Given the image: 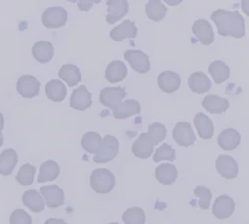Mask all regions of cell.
<instances>
[{
    "label": "cell",
    "mask_w": 249,
    "mask_h": 224,
    "mask_svg": "<svg viewBox=\"0 0 249 224\" xmlns=\"http://www.w3.org/2000/svg\"><path fill=\"white\" fill-rule=\"evenodd\" d=\"M210 18L214 22L217 32L221 36L242 38L246 34L245 21L239 12L216 9Z\"/></svg>",
    "instance_id": "6da1fadb"
},
{
    "label": "cell",
    "mask_w": 249,
    "mask_h": 224,
    "mask_svg": "<svg viewBox=\"0 0 249 224\" xmlns=\"http://www.w3.org/2000/svg\"><path fill=\"white\" fill-rule=\"evenodd\" d=\"M90 186L98 193H108L115 187L114 174L104 168L92 171L90 176Z\"/></svg>",
    "instance_id": "7a4b0ae2"
},
{
    "label": "cell",
    "mask_w": 249,
    "mask_h": 224,
    "mask_svg": "<svg viewBox=\"0 0 249 224\" xmlns=\"http://www.w3.org/2000/svg\"><path fill=\"white\" fill-rule=\"evenodd\" d=\"M119 152V142L112 135H106L103 139L101 150L94 155L93 162L98 163H106L117 157Z\"/></svg>",
    "instance_id": "3957f363"
},
{
    "label": "cell",
    "mask_w": 249,
    "mask_h": 224,
    "mask_svg": "<svg viewBox=\"0 0 249 224\" xmlns=\"http://www.w3.org/2000/svg\"><path fill=\"white\" fill-rule=\"evenodd\" d=\"M68 20V13L61 6L46 8L41 16L42 24L49 29H57L66 25Z\"/></svg>",
    "instance_id": "277c9868"
},
{
    "label": "cell",
    "mask_w": 249,
    "mask_h": 224,
    "mask_svg": "<svg viewBox=\"0 0 249 224\" xmlns=\"http://www.w3.org/2000/svg\"><path fill=\"white\" fill-rule=\"evenodd\" d=\"M127 96L126 90L123 86H115V87H105L100 92V102L103 106L114 108L122 103V100Z\"/></svg>",
    "instance_id": "5b68a950"
},
{
    "label": "cell",
    "mask_w": 249,
    "mask_h": 224,
    "mask_svg": "<svg viewBox=\"0 0 249 224\" xmlns=\"http://www.w3.org/2000/svg\"><path fill=\"white\" fill-rule=\"evenodd\" d=\"M124 59L129 63L131 69L138 73L145 74L151 69L149 57L142 51L127 50L124 53Z\"/></svg>",
    "instance_id": "8992f818"
},
{
    "label": "cell",
    "mask_w": 249,
    "mask_h": 224,
    "mask_svg": "<svg viewBox=\"0 0 249 224\" xmlns=\"http://www.w3.org/2000/svg\"><path fill=\"white\" fill-rule=\"evenodd\" d=\"M172 137L179 146H183V147L192 146L196 141V135L192 125L186 122H180L176 124L174 131H172Z\"/></svg>",
    "instance_id": "52a82bcc"
},
{
    "label": "cell",
    "mask_w": 249,
    "mask_h": 224,
    "mask_svg": "<svg viewBox=\"0 0 249 224\" xmlns=\"http://www.w3.org/2000/svg\"><path fill=\"white\" fill-rule=\"evenodd\" d=\"M215 168L222 177L232 180L239 174V165L234 158L227 154H219L215 161Z\"/></svg>",
    "instance_id": "ba28073f"
},
{
    "label": "cell",
    "mask_w": 249,
    "mask_h": 224,
    "mask_svg": "<svg viewBox=\"0 0 249 224\" xmlns=\"http://www.w3.org/2000/svg\"><path fill=\"white\" fill-rule=\"evenodd\" d=\"M17 91L23 98H35L40 92V81L32 75H23L18 80Z\"/></svg>",
    "instance_id": "9c48e42d"
},
{
    "label": "cell",
    "mask_w": 249,
    "mask_h": 224,
    "mask_svg": "<svg viewBox=\"0 0 249 224\" xmlns=\"http://www.w3.org/2000/svg\"><path fill=\"white\" fill-rule=\"evenodd\" d=\"M40 194H42L46 206L50 209L61 207L65 203L64 190L57 185H45L40 188Z\"/></svg>",
    "instance_id": "30bf717a"
},
{
    "label": "cell",
    "mask_w": 249,
    "mask_h": 224,
    "mask_svg": "<svg viewBox=\"0 0 249 224\" xmlns=\"http://www.w3.org/2000/svg\"><path fill=\"white\" fill-rule=\"evenodd\" d=\"M236 204L233 199L226 194L219 196L214 201L213 206V215L218 219H227L233 215L235 212Z\"/></svg>",
    "instance_id": "8fae6325"
},
{
    "label": "cell",
    "mask_w": 249,
    "mask_h": 224,
    "mask_svg": "<svg viewBox=\"0 0 249 224\" xmlns=\"http://www.w3.org/2000/svg\"><path fill=\"white\" fill-rule=\"evenodd\" d=\"M92 104L91 94L85 85H80L74 90L70 97V106L75 110L84 111Z\"/></svg>",
    "instance_id": "7c38bea8"
},
{
    "label": "cell",
    "mask_w": 249,
    "mask_h": 224,
    "mask_svg": "<svg viewBox=\"0 0 249 224\" xmlns=\"http://www.w3.org/2000/svg\"><path fill=\"white\" fill-rule=\"evenodd\" d=\"M138 35V28L135 22L130 20H125L113 28L110 32L111 40L114 41H122L126 38H131V40H135Z\"/></svg>",
    "instance_id": "4fadbf2b"
},
{
    "label": "cell",
    "mask_w": 249,
    "mask_h": 224,
    "mask_svg": "<svg viewBox=\"0 0 249 224\" xmlns=\"http://www.w3.org/2000/svg\"><path fill=\"white\" fill-rule=\"evenodd\" d=\"M158 86L159 89L165 93L171 94L177 92L181 83L180 76L174 71H164L158 75Z\"/></svg>",
    "instance_id": "5bb4252c"
},
{
    "label": "cell",
    "mask_w": 249,
    "mask_h": 224,
    "mask_svg": "<svg viewBox=\"0 0 249 224\" xmlns=\"http://www.w3.org/2000/svg\"><path fill=\"white\" fill-rule=\"evenodd\" d=\"M154 144L148 136L147 133H142L139 136V138L133 142L131 151L137 158L141 160L149 159L153 151H154Z\"/></svg>",
    "instance_id": "9a60e30c"
},
{
    "label": "cell",
    "mask_w": 249,
    "mask_h": 224,
    "mask_svg": "<svg viewBox=\"0 0 249 224\" xmlns=\"http://www.w3.org/2000/svg\"><path fill=\"white\" fill-rule=\"evenodd\" d=\"M107 5L108 14L106 19L109 24H114L118 22L128 13L129 4L126 0H108Z\"/></svg>",
    "instance_id": "2e32d148"
},
{
    "label": "cell",
    "mask_w": 249,
    "mask_h": 224,
    "mask_svg": "<svg viewBox=\"0 0 249 224\" xmlns=\"http://www.w3.org/2000/svg\"><path fill=\"white\" fill-rule=\"evenodd\" d=\"M192 31L198 41L204 45H209L214 41L213 29L209 22L203 19H199L193 24Z\"/></svg>",
    "instance_id": "e0dca14e"
},
{
    "label": "cell",
    "mask_w": 249,
    "mask_h": 224,
    "mask_svg": "<svg viewBox=\"0 0 249 224\" xmlns=\"http://www.w3.org/2000/svg\"><path fill=\"white\" fill-rule=\"evenodd\" d=\"M241 142V135L235 129H226L219 133L217 137V144L219 147L226 151L236 149Z\"/></svg>",
    "instance_id": "ac0fdd59"
},
{
    "label": "cell",
    "mask_w": 249,
    "mask_h": 224,
    "mask_svg": "<svg viewBox=\"0 0 249 224\" xmlns=\"http://www.w3.org/2000/svg\"><path fill=\"white\" fill-rule=\"evenodd\" d=\"M141 113V104L133 99H128L120 103L113 109V116L116 120H125L130 116Z\"/></svg>",
    "instance_id": "d6986e66"
},
{
    "label": "cell",
    "mask_w": 249,
    "mask_h": 224,
    "mask_svg": "<svg viewBox=\"0 0 249 224\" xmlns=\"http://www.w3.org/2000/svg\"><path fill=\"white\" fill-rule=\"evenodd\" d=\"M194 124L201 139L208 140L213 137L214 126L213 121L202 112H199L194 118Z\"/></svg>",
    "instance_id": "ffe728a7"
},
{
    "label": "cell",
    "mask_w": 249,
    "mask_h": 224,
    "mask_svg": "<svg viewBox=\"0 0 249 224\" xmlns=\"http://www.w3.org/2000/svg\"><path fill=\"white\" fill-rule=\"evenodd\" d=\"M32 55L34 59L41 64H46L53 60L54 48L50 41H37L32 47Z\"/></svg>",
    "instance_id": "44dd1931"
},
{
    "label": "cell",
    "mask_w": 249,
    "mask_h": 224,
    "mask_svg": "<svg viewBox=\"0 0 249 224\" xmlns=\"http://www.w3.org/2000/svg\"><path fill=\"white\" fill-rule=\"evenodd\" d=\"M202 106L209 113L221 114L228 110L230 103L227 99L217 95H207L202 101Z\"/></svg>",
    "instance_id": "7402d4cb"
},
{
    "label": "cell",
    "mask_w": 249,
    "mask_h": 224,
    "mask_svg": "<svg viewBox=\"0 0 249 224\" xmlns=\"http://www.w3.org/2000/svg\"><path fill=\"white\" fill-rule=\"evenodd\" d=\"M127 76V68L122 61L115 60L109 63L105 71V77L111 83L122 81Z\"/></svg>",
    "instance_id": "603a6c76"
},
{
    "label": "cell",
    "mask_w": 249,
    "mask_h": 224,
    "mask_svg": "<svg viewBox=\"0 0 249 224\" xmlns=\"http://www.w3.org/2000/svg\"><path fill=\"white\" fill-rule=\"evenodd\" d=\"M212 81L203 72H194L189 76L190 90L196 94H204L212 89Z\"/></svg>",
    "instance_id": "cb8c5ba5"
},
{
    "label": "cell",
    "mask_w": 249,
    "mask_h": 224,
    "mask_svg": "<svg viewBox=\"0 0 249 224\" xmlns=\"http://www.w3.org/2000/svg\"><path fill=\"white\" fill-rule=\"evenodd\" d=\"M18 153L13 148H7L0 154V175L9 176L18 163Z\"/></svg>",
    "instance_id": "d4e9b609"
},
{
    "label": "cell",
    "mask_w": 249,
    "mask_h": 224,
    "mask_svg": "<svg viewBox=\"0 0 249 224\" xmlns=\"http://www.w3.org/2000/svg\"><path fill=\"white\" fill-rule=\"evenodd\" d=\"M61 172L60 165L54 161H46L41 163L40 165V170H39V175H38L37 181L38 183H45V182H50L55 180L57 177H59Z\"/></svg>",
    "instance_id": "484cf974"
},
{
    "label": "cell",
    "mask_w": 249,
    "mask_h": 224,
    "mask_svg": "<svg viewBox=\"0 0 249 224\" xmlns=\"http://www.w3.org/2000/svg\"><path fill=\"white\" fill-rule=\"evenodd\" d=\"M156 179L163 185H171L178 179V169L171 163H162L156 168Z\"/></svg>",
    "instance_id": "4316f807"
},
{
    "label": "cell",
    "mask_w": 249,
    "mask_h": 224,
    "mask_svg": "<svg viewBox=\"0 0 249 224\" xmlns=\"http://www.w3.org/2000/svg\"><path fill=\"white\" fill-rule=\"evenodd\" d=\"M23 204L34 213H39L44 210L45 204L40 192L35 189H29L24 192L22 198Z\"/></svg>",
    "instance_id": "83f0119b"
},
{
    "label": "cell",
    "mask_w": 249,
    "mask_h": 224,
    "mask_svg": "<svg viewBox=\"0 0 249 224\" xmlns=\"http://www.w3.org/2000/svg\"><path fill=\"white\" fill-rule=\"evenodd\" d=\"M45 94L53 102H62L67 96V87L59 80H52L45 84Z\"/></svg>",
    "instance_id": "f1b7e54d"
},
{
    "label": "cell",
    "mask_w": 249,
    "mask_h": 224,
    "mask_svg": "<svg viewBox=\"0 0 249 224\" xmlns=\"http://www.w3.org/2000/svg\"><path fill=\"white\" fill-rule=\"evenodd\" d=\"M59 77L68 83L69 86H74L81 81V72L76 65L66 64L59 70Z\"/></svg>",
    "instance_id": "f546056e"
},
{
    "label": "cell",
    "mask_w": 249,
    "mask_h": 224,
    "mask_svg": "<svg viewBox=\"0 0 249 224\" xmlns=\"http://www.w3.org/2000/svg\"><path fill=\"white\" fill-rule=\"evenodd\" d=\"M209 74L213 76V81L216 84H221L229 80L230 77V68L223 61H213L208 67Z\"/></svg>",
    "instance_id": "4dcf8cb0"
},
{
    "label": "cell",
    "mask_w": 249,
    "mask_h": 224,
    "mask_svg": "<svg viewBox=\"0 0 249 224\" xmlns=\"http://www.w3.org/2000/svg\"><path fill=\"white\" fill-rule=\"evenodd\" d=\"M103 144V139L101 136L95 132H86L81 139V145L84 150L89 153L97 154Z\"/></svg>",
    "instance_id": "1f68e13d"
},
{
    "label": "cell",
    "mask_w": 249,
    "mask_h": 224,
    "mask_svg": "<svg viewBox=\"0 0 249 224\" xmlns=\"http://www.w3.org/2000/svg\"><path fill=\"white\" fill-rule=\"evenodd\" d=\"M167 13V8L164 3L159 0H151L146 4V14L150 20L159 22L163 20Z\"/></svg>",
    "instance_id": "d6a6232c"
},
{
    "label": "cell",
    "mask_w": 249,
    "mask_h": 224,
    "mask_svg": "<svg viewBox=\"0 0 249 224\" xmlns=\"http://www.w3.org/2000/svg\"><path fill=\"white\" fill-rule=\"evenodd\" d=\"M36 174V168L30 163H25L18 170L16 179L23 186H28L34 182V176Z\"/></svg>",
    "instance_id": "836d02e7"
},
{
    "label": "cell",
    "mask_w": 249,
    "mask_h": 224,
    "mask_svg": "<svg viewBox=\"0 0 249 224\" xmlns=\"http://www.w3.org/2000/svg\"><path fill=\"white\" fill-rule=\"evenodd\" d=\"M122 219L125 224H145L146 215L142 208L132 207L123 213Z\"/></svg>",
    "instance_id": "e575fe53"
},
{
    "label": "cell",
    "mask_w": 249,
    "mask_h": 224,
    "mask_svg": "<svg viewBox=\"0 0 249 224\" xmlns=\"http://www.w3.org/2000/svg\"><path fill=\"white\" fill-rule=\"evenodd\" d=\"M147 134L152 140L153 144L157 145L165 140L167 130L164 124H162L160 122H153L149 125V132Z\"/></svg>",
    "instance_id": "d590c367"
},
{
    "label": "cell",
    "mask_w": 249,
    "mask_h": 224,
    "mask_svg": "<svg viewBox=\"0 0 249 224\" xmlns=\"http://www.w3.org/2000/svg\"><path fill=\"white\" fill-rule=\"evenodd\" d=\"M153 161L155 163H159L161 161H176V150L171 147L167 143H163L160 147H158L155 151Z\"/></svg>",
    "instance_id": "8d00e7d4"
},
{
    "label": "cell",
    "mask_w": 249,
    "mask_h": 224,
    "mask_svg": "<svg viewBox=\"0 0 249 224\" xmlns=\"http://www.w3.org/2000/svg\"><path fill=\"white\" fill-rule=\"evenodd\" d=\"M194 196L199 199L198 206L202 210H208L210 207L213 194L209 188L205 186H198L194 189Z\"/></svg>",
    "instance_id": "74e56055"
},
{
    "label": "cell",
    "mask_w": 249,
    "mask_h": 224,
    "mask_svg": "<svg viewBox=\"0 0 249 224\" xmlns=\"http://www.w3.org/2000/svg\"><path fill=\"white\" fill-rule=\"evenodd\" d=\"M9 224H32V217L26 211L17 209L9 217Z\"/></svg>",
    "instance_id": "f35d334b"
},
{
    "label": "cell",
    "mask_w": 249,
    "mask_h": 224,
    "mask_svg": "<svg viewBox=\"0 0 249 224\" xmlns=\"http://www.w3.org/2000/svg\"><path fill=\"white\" fill-rule=\"evenodd\" d=\"M78 7L81 9V11H89V9H90L92 7V4H93V1H89V0H84V1H79L78 3Z\"/></svg>",
    "instance_id": "ab89813d"
},
{
    "label": "cell",
    "mask_w": 249,
    "mask_h": 224,
    "mask_svg": "<svg viewBox=\"0 0 249 224\" xmlns=\"http://www.w3.org/2000/svg\"><path fill=\"white\" fill-rule=\"evenodd\" d=\"M44 224H68L64 219H57V218H50L47 219Z\"/></svg>",
    "instance_id": "60d3db41"
},
{
    "label": "cell",
    "mask_w": 249,
    "mask_h": 224,
    "mask_svg": "<svg viewBox=\"0 0 249 224\" xmlns=\"http://www.w3.org/2000/svg\"><path fill=\"white\" fill-rule=\"evenodd\" d=\"M3 128H4V118H3L2 113L0 112V137H1V136H2Z\"/></svg>",
    "instance_id": "b9f144b4"
},
{
    "label": "cell",
    "mask_w": 249,
    "mask_h": 224,
    "mask_svg": "<svg viewBox=\"0 0 249 224\" xmlns=\"http://www.w3.org/2000/svg\"><path fill=\"white\" fill-rule=\"evenodd\" d=\"M2 144H3V136H1V137H0V147H1Z\"/></svg>",
    "instance_id": "7bdbcfd3"
},
{
    "label": "cell",
    "mask_w": 249,
    "mask_h": 224,
    "mask_svg": "<svg viewBox=\"0 0 249 224\" xmlns=\"http://www.w3.org/2000/svg\"><path fill=\"white\" fill-rule=\"evenodd\" d=\"M109 224H119L118 222H111V223H109Z\"/></svg>",
    "instance_id": "ee69618b"
}]
</instances>
